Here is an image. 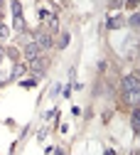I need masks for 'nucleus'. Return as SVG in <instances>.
<instances>
[{
    "instance_id": "nucleus-19",
    "label": "nucleus",
    "mask_w": 140,
    "mask_h": 155,
    "mask_svg": "<svg viewBox=\"0 0 140 155\" xmlns=\"http://www.w3.org/2000/svg\"><path fill=\"white\" fill-rule=\"evenodd\" d=\"M0 5H3V0H0Z\"/></svg>"
},
{
    "instance_id": "nucleus-18",
    "label": "nucleus",
    "mask_w": 140,
    "mask_h": 155,
    "mask_svg": "<svg viewBox=\"0 0 140 155\" xmlns=\"http://www.w3.org/2000/svg\"><path fill=\"white\" fill-rule=\"evenodd\" d=\"M3 57H5V49H3V47H0V62H3Z\"/></svg>"
},
{
    "instance_id": "nucleus-3",
    "label": "nucleus",
    "mask_w": 140,
    "mask_h": 155,
    "mask_svg": "<svg viewBox=\"0 0 140 155\" xmlns=\"http://www.w3.org/2000/svg\"><path fill=\"white\" fill-rule=\"evenodd\" d=\"M123 91L128 94V91H140V76H138V71L135 74H128L125 79H123Z\"/></svg>"
},
{
    "instance_id": "nucleus-8",
    "label": "nucleus",
    "mask_w": 140,
    "mask_h": 155,
    "mask_svg": "<svg viewBox=\"0 0 140 155\" xmlns=\"http://www.w3.org/2000/svg\"><path fill=\"white\" fill-rule=\"evenodd\" d=\"M25 71H27V64H20V62H17V64H15V69H12V79H20V76H22Z\"/></svg>"
},
{
    "instance_id": "nucleus-14",
    "label": "nucleus",
    "mask_w": 140,
    "mask_h": 155,
    "mask_svg": "<svg viewBox=\"0 0 140 155\" xmlns=\"http://www.w3.org/2000/svg\"><path fill=\"white\" fill-rule=\"evenodd\" d=\"M37 81H39V79H27V81H22V86H25V89H32Z\"/></svg>"
},
{
    "instance_id": "nucleus-4",
    "label": "nucleus",
    "mask_w": 140,
    "mask_h": 155,
    "mask_svg": "<svg viewBox=\"0 0 140 155\" xmlns=\"http://www.w3.org/2000/svg\"><path fill=\"white\" fill-rule=\"evenodd\" d=\"M39 52H42V49H39V47H37V42H34V40L25 45V57H27V59H34V57H37Z\"/></svg>"
},
{
    "instance_id": "nucleus-1",
    "label": "nucleus",
    "mask_w": 140,
    "mask_h": 155,
    "mask_svg": "<svg viewBox=\"0 0 140 155\" xmlns=\"http://www.w3.org/2000/svg\"><path fill=\"white\" fill-rule=\"evenodd\" d=\"M47 67H49V59H47V57H42V54H37L34 59L27 62V69L34 74V79H42L44 71H47Z\"/></svg>"
},
{
    "instance_id": "nucleus-11",
    "label": "nucleus",
    "mask_w": 140,
    "mask_h": 155,
    "mask_svg": "<svg viewBox=\"0 0 140 155\" xmlns=\"http://www.w3.org/2000/svg\"><path fill=\"white\" fill-rule=\"evenodd\" d=\"M125 99L133 104V106H138V99H140V91H128L125 94Z\"/></svg>"
},
{
    "instance_id": "nucleus-17",
    "label": "nucleus",
    "mask_w": 140,
    "mask_h": 155,
    "mask_svg": "<svg viewBox=\"0 0 140 155\" xmlns=\"http://www.w3.org/2000/svg\"><path fill=\"white\" fill-rule=\"evenodd\" d=\"M52 155H64V150H62V148H57V150H52Z\"/></svg>"
},
{
    "instance_id": "nucleus-2",
    "label": "nucleus",
    "mask_w": 140,
    "mask_h": 155,
    "mask_svg": "<svg viewBox=\"0 0 140 155\" xmlns=\"http://www.w3.org/2000/svg\"><path fill=\"white\" fill-rule=\"evenodd\" d=\"M37 47L39 49H52L54 47V37H52V32H37Z\"/></svg>"
},
{
    "instance_id": "nucleus-16",
    "label": "nucleus",
    "mask_w": 140,
    "mask_h": 155,
    "mask_svg": "<svg viewBox=\"0 0 140 155\" xmlns=\"http://www.w3.org/2000/svg\"><path fill=\"white\" fill-rule=\"evenodd\" d=\"M108 5H111V8H121V5H123V0H111Z\"/></svg>"
},
{
    "instance_id": "nucleus-15",
    "label": "nucleus",
    "mask_w": 140,
    "mask_h": 155,
    "mask_svg": "<svg viewBox=\"0 0 140 155\" xmlns=\"http://www.w3.org/2000/svg\"><path fill=\"white\" fill-rule=\"evenodd\" d=\"M138 3H140V0H125V5H128L130 10H138Z\"/></svg>"
},
{
    "instance_id": "nucleus-6",
    "label": "nucleus",
    "mask_w": 140,
    "mask_h": 155,
    "mask_svg": "<svg viewBox=\"0 0 140 155\" xmlns=\"http://www.w3.org/2000/svg\"><path fill=\"white\" fill-rule=\"evenodd\" d=\"M121 25H123V17H118V15H116V17L111 15V17H108V22H106V27H108V30H118Z\"/></svg>"
},
{
    "instance_id": "nucleus-10",
    "label": "nucleus",
    "mask_w": 140,
    "mask_h": 155,
    "mask_svg": "<svg viewBox=\"0 0 140 155\" xmlns=\"http://www.w3.org/2000/svg\"><path fill=\"white\" fill-rule=\"evenodd\" d=\"M12 27H15L17 32H25V22H22V15H17L15 20H12Z\"/></svg>"
},
{
    "instance_id": "nucleus-12",
    "label": "nucleus",
    "mask_w": 140,
    "mask_h": 155,
    "mask_svg": "<svg viewBox=\"0 0 140 155\" xmlns=\"http://www.w3.org/2000/svg\"><path fill=\"white\" fill-rule=\"evenodd\" d=\"M12 15H15V17L22 15V5H20V0H15V3H12Z\"/></svg>"
},
{
    "instance_id": "nucleus-7",
    "label": "nucleus",
    "mask_w": 140,
    "mask_h": 155,
    "mask_svg": "<svg viewBox=\"0 0 140 155\" xmlns=\"http://www.w3.org/2000/svg\"><path fill=\"white\" fill-rule=\"evenodd\" d=\"M69 40H71V37L67 32H62V35H59V42H54V47L57 49H64V47H69Z\"/></svg>"
},
{
    "instance_id": "nucleus-9",
    "label": "nucleus",
    "mask_w": 140,
    "mask_h": 155,
    "mask_svg": "<svg viewBox=\"0 0 140 155\" xmlns=\"http://www.w3.org/2000/svg\"><path fill=\"white\" fill-rule=\"evenodd\" d=\"M128 25H130L133 30H138V25H140V15H138V10H135V12L128 17Z\"/></svg>"
},
{
    "instance_id": "nucleus-13",
    "label": "nucleus",
    "mask_w": 140,
    "mask_h": 155,
    "mask_svg": "<svg viewBox=\"0 0 140 155\" xmlns=\"http://www.w3.org/2000/svg\"><path fill=\"white\" fill-rule=\"evenodd\" d=\"M8 35H10V30H8V27H5L3 22H0V40H5V37H8Z\"/></svg>"
},
{
    "instance_id": "nucleus-5",
    "label": "nucleus",
    "mask_w": 140,
    "mask_h": 155,
    "mask_svg": "<svg viewBox=\"0 0 140 155\" xmlns=\"http://www.w3.org/2000/svg\"><path fill=\"white\" fill-rule=\"evenodd\" d=\"M130 126H133V130H135V135H138V130H140V108H138V106L133 108V116H130Z\"/></svg>"
}]
</instances>
